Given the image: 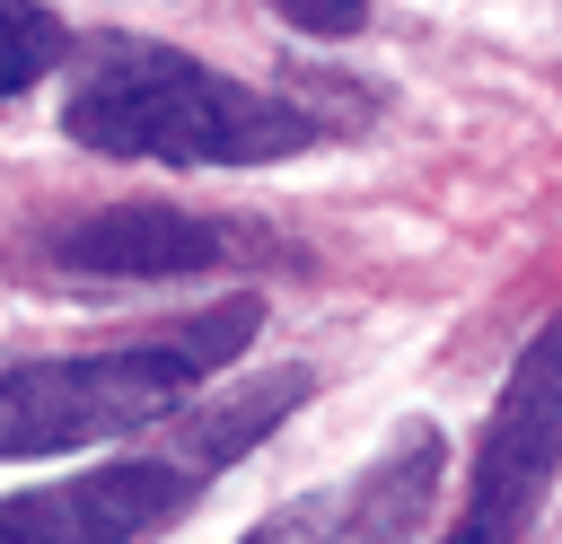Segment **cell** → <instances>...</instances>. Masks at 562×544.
Returning <instances> with one entry per match:
<instances>
[{"instance_id": "1", "label": "cell", "mask_w": 562, "mask_h": 544, "mask_svg": "<svg viewBox=\"0 0 562 544\" xmlns=\"http://www.w3.org/2000/svg\"><path fill=\"white\" fill-rule=\"evenodd\" d=\"M61 132L105 158H167V167H255L307 140V123L281 97H255L167 44H105L70 79Z\"/></svg>"}, {"instance_id": "2", "label": "cell", "mask_w": 562, "mask_h": 544, "mask_svg": "<svg viewBox=\"0 0 562 544\" xmlns=\"http://www.w3.org/2000/svg\"><path fill=\"white\" fill-rule=\"evenodd\" d=\"M263 325L255 298H220L211 316H184L149 342L88 351V360H9L0 369V456H53L105 430H132L140 412L202 386L228 351H246Z\"/></svg>"}, {"instance_id": "3", "label": "cell", "mask_w": 562, "mask_h": 544, "mask_svg": "<svg viewBox=\"0 0 562 544\" xmlns=\"http://www.w3.org/2000/svg\"><path fill=\"white\" fill-rule=\"evenodd\" d=\"M553 465H562V316L518 351V369H509V386H501V404H492L465 526L492 535V544H518V526L536 518Z\"/></svg>"}, {"instance_id": "4", "label": "cell", "mask_w": 562, "mask_h": 544, "mask_svg": "<svg viewBox=\"0 0 562 544\" xmlns=\"http://www.w3.org/2000/svg\"><path fill=\"white\" fill-rule=\"evenodd\" d=\"M176 500H184L176 465H105V474H79V483L9 491L0 500V544H132Z\"/></svg>"}, {"instance_id": "5", "label": "cell", "mask_w": 562, "mask_h": 544, "mask_svg": "<svg viewBox=\"0 0 562 544\" xmlns=\"http://www.w3.org/2000/svg\"><path fill=\"white\" fill-rule=\"evenodd\" d=\"M53 254L70 272H114V281H149V272H202L228 254V237L193 211H167V202H114V211H88L53 237Z\"/></svg>"}, {"instance_id": "6", "label": "cell", "mask_w": 562, "mask_h": 544, "mask_svg": "<svg viewBox=\"0 0 562 544\" xmlns=\"http://www.w3.org/2000/svg\"><path fill=\"white\" fill-rule=\"evenodd\" d=\"M299 395H307V377H299V369H281V377H263L255 395L220 404V421H202V456H211V465H220V456H237V447H246V439H263V430H272V412H290Z\"/></svg>"}, {"instance_id": "7", "label": "cell", "mask_w": 562, "mask_h": 544, "mask_svg": "<svg viewBox=\"0 0 562 544\" xmlns=\"http://www.w3.org/2000/svg\"><path fill=\"white\" fill-rule=\"evenodd\" d=\"M61 61V26L35 0H0V97H18L26 79H44Z\"/></svg>"}, {"instance_id": "8", "label": "cell", "mask_w": 562, "mask_h": 544, "mask_svg": "<svg viewBox=\"0 0 562 544\" xmlns=\"http://www.w3.org/2000/svg\"><path fill=\"white\" fill-rule=\"evenodd\" d=\"M290 26H307V35H351L360 18H369V0H272Z\"/></svg>"}, {"instance_id": "9", "label": "cell", "mask_w": 562, "mask_h": 544, "mask_svg": "<svg viewBox=\"0 0 562 544\" xmlns=\"http://www.w3.org/2000/svg\"><path fill=\"white\" fill-rule=\"evenodd\" d=\"M246 544H325V518H281V526H263Z\"/></svg>"}, {"instance_id": "10", "label": "cell", "mask_w": 562, "mask_h": 544, "mask_svg": "<svg viewBox=\"0 0 562 544\" xmlns=\"http://www.w3.org/2000/svg\"><path fill=\"white\" fill-rule=\"evenodd\" d=\"M439 544H492V535H474V526H465V518H457V526H448V535H439Z\"/></svg>"}]
</instances>
